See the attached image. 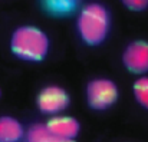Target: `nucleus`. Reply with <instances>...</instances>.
<instances>
[{
	"instance_id": "7ed1b4c3",
	"label": "nucleus",
	"mask_w": 148,
	"mask_h": 142,
	"mask_svg": "<svg viewBox=\"0 0 148 142\" xmlns=\"http://www.w3.org/2000/svg\"><path fill=\"white\" fill-rule=\"evenodd\" d=\"M118 86L106 78L92 79L86 85V100L94 111H106L118 100Z\"/></svg>"
},
{
	"instance_id": "1a4fd4ad",
	"label": "nucleus",
	"mask_w": 148,
	"mask_h": 142,
	"mask_svg": "<svg viewBox=\"0 0 148 142\" xmlns=\"http://www.w3.org/2000/svg\"><path fill=\"white\" fill-rule=\"evenodd\" d=\"M78 0H45L46 7L50 13L53 14H66L71 13L75 6H76Z\"/></svg>"
},
{
	"instance_id": "0eeeda50",
	"label": "nucleus",
	"mask_w": 148,
	"mask_h": 142,
	"mask_svg": "<svg viewBox=\"0 0 148 142\" xmlns=\"http://www.w3.org/2000/svg\"><path fill=\"white\" fill-rule=\"evenodd\" d=\"M25 135L23 125L10 115L0 116V142H19Z\"/></svg>"
},
{
	"instance_id": "f8f14e48",
	"label": "nucleus",
	"mask_w": 148,
	"mask_h": 142,
	"mask_svg": "<svg viewBox=\"0 0 148 142\" xmlns=\"http://www.w3.org/2000/svg\"><path fill=\"white\" fill-rule=\"evenodd\" d=\"M52 142H75V141H56L55 139V141H52Z\"/></svg>"
},
{
	"instance_id": "423d86ee",
	"label": "nucleus",
	"mask_w": 148,
	"mask_h": 142,
	"mask_svg": "<svg viewBox=\"0 0 148 142\" xmlns=\"http://www.w3.org/2000/svg\"><path fill=\"white\" fill-rule=\"evenodd\" d=\"M46 126L52 138L56 141H75L81 131L79 121L73 116L66 115H58L50 118Z\"/></svg>"
},
{
	"instance_id": "9d476101",
	"label": "nucleus",
	"mask_w": 148,
	"mask_h": 142,
	"mask_svg": "<svg viewBox=\"0 0 148 142\" xmlns=\"http://www.w3.org/2000/svg\"><path fill=\"white\" fill-rule=\"evenodd\" d=\"M132 91H134V96H135L137 102L144 109L148 111V76H143L138 81H135Z\"/></svg>"
},
{
	"instance_id": "9b49d317",
	"label": "nucleus",
	"mask_w": 148,
	"mask_h": 142,
	"mask_svg": "<svg viewBox=\"0 0 148 142\" xmlns=\"http://www.w3.org/2000/svg\"><path fill=\"white\" fill-rule=\"evenodd\" d=\"M121 3L132 12H143L148 9V0H121Z\"/></svg>"
},
{
	"instance_id": "f257e3e1",
	"label": "nucleus",
	"mask_w": 148,
	"mask_h": 142,
	"mask_svg": "<svg viewBox=\"0 0 148 142\" xmlns=\"http://www.w3.org/2000/svg\"><path fill=\"white\" fill-rule=\"evenodd\" d=\"M76 29L82 42L88 46H98L105 42L111 29V14L101 3L86 4L76 20Z\"/></svg>"
},
{
	"instance_id": "ddd939ff",
	"label": "nucleus",
	"mask_w": 148,
	"mask_h": 142,
	"mask_svg": "<svg viewBox=\"0 0 148 142\" xmlns=\"http://www.w3.org/2000/svg\"><path fill=\"white\" fill-rule=\"evenodd\" d=\"M0 95H1V91H0Z\"/></svg>"
},
{
	"instance_id": "f03ea898",
	"label": "nucleus",
	"mask_w": 148,
	"mask_h": 142,
	"mask_svg": "<svg viewBox=\"0 0 148 142\" xmlns=\"http://www.w3.org/2000/svg\"><path fill=\"white\" fill-rule=\"evenodd\" d=\"M10 50L20 60L42 62L49 52V39L36 26H20L12 33Z\"/></svg>"
},
{
	"instance_id": "39448f33",
	"label": "nucleus",
	"mask_w": 148,
	"mask_h": 142,
	"mask_svg": "<svg viewBox=\"0 0 148 142\" xmlns=\"http://www.w3.org/2000/svg\"><path fill=\"white\" fill-rule=\"evenodd\" d=\"M124 66L135 75H144L148 72V42L134 40L125 47L122 53Z\"/></svg>"
},
{
	"instance_id": "20e7f679",
	"label": "nucleus",
	"mask_w": 148,
	"mask_h": 142,
	"mask_svg": "<svg viewBox=\"0 0 148 142\" xmlns=\"http://www.w3.org/2000/svg\"><path fill=\"white\" fill-rule=\"evenodd\" d=\"M69 102H71V98L68 92L63 88L56 86V85H49L43 88L36 99L39 111L45 115H52V116L62 113L69 106Z\"/></svg>"
},
{
	"instance_id": "6e6552de",
	"label": "nucleus",
	"mask_w": 148,
	"mask_h": 142,
	"mask_svg": "<svg viewBox=\"0 0 148 142\" xmlns=\"http://www.w3.org/2000/svg\"><path fill=\"white\" fill-rule=\"evenodd\" d=\"M26 141L27 142H52L55 141L48 131V126L43 124H35L32 125L26 132Z\"/></svg>"
}]
</instances>
